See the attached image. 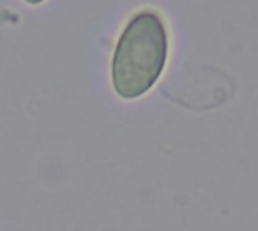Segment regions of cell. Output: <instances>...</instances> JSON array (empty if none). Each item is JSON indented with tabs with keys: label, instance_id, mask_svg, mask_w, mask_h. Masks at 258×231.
Wrapping results in <instances>:
<instances>
[{
	"label": "cell",
	"instance_id": "obj_1",
	"mask_svg": "<svg viewBox=\"0 0 258 231\" xmlns=\"http://www.w3.org/2000/svg\"><path fill=\"white\" fill-rule=\"evenodd\" d=\"M169 53L165 18L151 8L136 11L124 24L110 61L113 91L124 100L145 95L162 77Z\"/></svg>",
	"mask_w": 258,
	"mask_h": 231
},
{
	"label": "cell",
	"instance_id": "obj_2",
	"mask_svg": "<svg viewBox=\"0 0 258 231\" xmlns=\"http://www.w3.org/2000/svg\"><path fill=\"white\" fill-rule=\"evenodd\" d=\"M24 2H27V3H30V5H38V3H41V2H44V0H24Z\"/></svg>",
	"mask_w": 258,
	"mask_h": 231
}]
</instances>
